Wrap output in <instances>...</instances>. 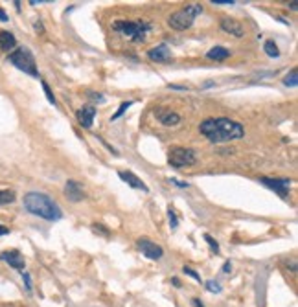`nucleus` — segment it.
<instances>
[{
	"label": "nucleus",
	"mask_w": 298,
	"mask_h": 307,
	"mask_svg": "<svg viewBox=\"0 0 298 307\" xmlns=\"http://www.w3.org/2000/svg\"><path fill=\"white\" fill-rule=\"evenodd\" d=\"M147 57L155 63H168L171 61V50H169L168 44H159V46H155L147 52Z\"/></svg>",
	"instance_id": "9"
},
{
	"label": "nucleus",
	"mask_w": 298,
	"mask_h": 307,
	"mask_svg": "<svg viewBox=\"0 0 298 307\" xmlns=\"http://www.w3.org/2000/svg\"><path fill=\"white\" fill-rule=\"evenodd\" d=\"M171 283H173L175 287H181V280L178 278H171Z\"/></svg>",
	"instance_id": "32"
},
{
	"label": "nucleus",
	"mask_w": 298,
	"mask_h": 307,
	"mask_svg": "<svg viewBox=\"0 0 298 307\" xmlns=\"http://www.w3.org/2000/svg\"><path fill=\"white\" fill-rule=\"evenodd\" d=\"M184 274H188V276H192L193 280H197V282H201V276H199L195 270L192 269V267H184Z\"/></svg>",
	"instance_id": "26"
},
{
	"label": "nucleus",
	"mask_w": 298,
	"mask_h": 307,
	"mask_svg": "<svg viewBox=\"0 0 298 307\" xmlns=\"http://www.w3.org/2000/svg\"><path fill=\"white\" fill-rule=\"evenodd\" d=\"M0 259L6 261V263H10L13 269L17 270H24V258L17 252V250H8V252H2L0 254Z\"/></svg>",
	"instance_id": "13"
},
{
	"label": "nucleus",
	"mask_w": 298,
	"mask_h": 307,
	"mask_svg": "<svg viewBox=\"0 0 298 307\" xmlns=\"http://www.w3.org/2000/svg\"><path fill=\"white\" fill-rule=\"evenodd\" d=\"M120 178L124 180V182L129 184L131 188H135V190H142V192H145V193L149 192V188L145 186V184L142 182V180H140L133 171H120Z\"/></svg>",
	"instance_id": "14"
},
{
	"label": "nucleus",
	"mask_w": 298,
	"mask_h": 307,
	"mask_svg": "<svg viewBox=\"0 0 298 307\" xmlns=\"http://www.w3.org/2000/svg\"><path fill=\"white\" fill-rule=\"evenodd\" d=\"M260 182L263 184V186L271 188V190H274V192L278 193L282 199H287L289 195V186H291V180L289 178H269V177H261Z\"/></svg>",
	"instance_id": "7"
},
{
	"label": "nucleus",
	"mask_w": 298,
	"mask_h": 307,
	"mask_svg": "<svg viewBox=\"0 0 298 307\" xmlns=\"http://www.w3.org/2000/svg\"><path fill=\"white\" fill-rule=\"evenodd\" d=\"M8 61H10L13 67L19 68V70H22L24 74H29V76H34V77H39L34 53L29 52L26 46H20V48H17L15 52H11L10 57H8Z\"/></svg>",
	"instance_id": "5"
},
{
	"label": "nucleus",
	"mask_w": 298,
	"mask_h": 307,
	"mask_svg": "<svg viewBox=\"0 0 298 307\" xmlns=\"http://www.w3.org/2000/svg\"><path fill=\"white\" fill-rule=\"evenodd\" d=\"M206 285V289L210 291V293H221V285L217 282H214V280H210V282H206L204 283Z\"/></svg>",
	"instance_id": "24"
},
{
	"label": "nucleus",
	"mask_w": 298,
	"mask_h": 307,
	"mask_svg": "<svg viewBox=\"0 0 298 307\" xmlns=\"http://www.w3.org/2000/svg\"><path fill=\"white\" fill-rule=\"evenodd\" d=\"M192 305H193V307H204V305H202L201 302H199L197 298H193V300H192Z\"/></svg>",
	"instance_id": "30"
},
{
	"label": "nucleus",
	"mask_w": 298,
	"mask_h": 307,
	"mask_svg": "<svg viewBox=\"0 0 298 307\" xmlns=\"http://www.w3.org/2000/svg\"><path fill=\"white\" fill-rule=\"evenodd\" d=\"M197 162V157L192 149L186 147H173L169 149V166L181 169V168H190Z\"/></svg>",
	"instance_id": "6"
},
{
	"label": "nucleus",
	"mask_w": 298,
	"mask_h": 307,
	"mask_svg": "<svg viewBox=\"0 0 298 307\" xmlns=\"http://www.w3.org/2000/svg\"><path fill=\"white\" fill-rule=\"evenodd\" d=\"M221 29L225 32V34H232L234 37H243V35H245V29H243V26H241L237 20L230 19V17H225V19H221Z\"/></svg>",
	"instance_id": "12"
},
{
	"label": "nucleus",
	"mask_w": 298,
	"mask_h": 307,
	"mask_svg": "<svg viewBox=\"0 0 298 307\" xmlns=\"http://www.w3.org/2000/svg\"><path fill=\"white\" fill-rule=\"evenodd\" d=\"M223 270H225V272H226V274L230 272V270H232V263H230V261H226V263H225V265H223Z\"/></svg>",
	"instance_id": "29"
},
{
	"label": "nucleus",
	"mask_w": 298,
	"mask_h": 307,
	"mask_svg": "<svg viewBox=\"0 0 298 307\" xmlns=\"http://www.w3.org/2000/svg\"><path fill=\"white\" fill-rule=\"evenodd\" d=\"M204 241H206L208 245H210V250H212V252H216V254L219 252V245H217V241L214 239V237H212L210 234H204Z\"/></svg>",
	"instance_id": "23"
},
{
	"label": "nucleus",
	"mask_w": 298,
	"mask_h": 307,
	"mask_svg": "<svg viewBox=\"0 0 298 307\" xmlns=\"http://www.w3.org/2000/svg\"><path fill=\"white\" fill-rule=\"evenodd\" d=\"M296 76H298L296 68H293V70H291V72L284 77V85L285 86H296L298 85V77Z\"/></svg>",
	"instance_id": "19"
},
{
	"label": "nucleus",
	"mask_w": 298,
	"mask_h": 307,
	"mask_svg": "<svg viewBox=\"0 0 298 307\" xmlns=\"http://www.w3.org/2000/svg\"><path fill=\"white\" fill-rule=\"evenodd\" d=\"M263 50H265V53H267L269 57H278V55H280V50H278V46H276V43H274V41H265Z\"/></svg>",
	"instance_id": "18"
},
{
	"label": "nucleus",
	"mask_w": 298,
	"mask_h": 307,
	"mask_svg": "<svg viewBox=\"0 0 298 307\" xmlns=\"http://www.w3.org/2000/svg\"><path fill=\"white\" fill-rule=\"evenodd\" d=\"M201 13H202V8L199 4L186 6V8L175 11V13L169 17L168 24H169V28L177 29V32H184V29H188L193 24V20L197 19V15H201Z\"/></svg>",
	"instance_id": "4"
},
{
	"label": "nucleus",
	"mask_w": 298,
	"mask_h": 307,
	"mask_svg": "<svg viewBox=\"0 0 298 307\" xmlns=\"http://www.w3.org/2000/svg\"><path fill=\"white\" fill-rule=\"evenodd\" d=\"M133 105V101H124V103H122L120 105V109H118V112H116V114H112V118H111V121H114V120H118V118H120L122 114H124L125 111H127V109H129V107Z\"/></svg>",
	"instance_id": "21"
},
{
	"label": "nucleus",
	"mask_w": 298,
	"mask_h": 307,
	"mask_svg": "<svg viewBox=\"0 0 298 307\" xmlns=\"http://www.w3.org/2000/svg\"><path fill=\"white\" fill-rule=\"evenodd\" d=\"M199 131L210 140L212 144H225L245 136L243 125L230 118H208L199 125Z\"/></svg>",
	"instance_id": "1"
},
{
	"label": "nucleus",
	"mask_w": 298,
	"mask_h": 307,
	"mask_svg": "<svg viewBox=\"0 0 298 307\" xmlns=\"http://www.w3.org/2000/svg\"><path fill=\"white\" fill-rule=\"evenodd\" d=\"M43 88H44V94H46V98H48L50 103H53V105H55V98H53L52 90H50V86H48V83H46V81H43Z\"/></svg>",
	"instance_id": "25"
},
{
	"label": "nucleus",
	"mask_w": 298,
	"mask_h": 307,
	"mask_svg": "<svg viewBox=\"0 0 298 307\" xmlns=\"http://www.w3.org/2000/svg\"><path fill=\"white\" fill-rule=\"evenodd\" d=\"M24 208L37 217H43L46 221H59L61 219V208L57 202L50 199L46 193L29 192L24 195Z\"/></svg>",
	"instance_id": "2"
},
{
	"label": "nucleus",
	"mask_w": 298,
	"mask_h": 307,
	"mask_svg": "<svg viewBox=\"0 0 298 307\" xmlns=\"http://www.w3.org/2000/svg\"><path fill=\"white\" fill-rule=\"evenodd\" d=\"M15 201V193L10 192V190H4V192H0V206H4V204H10V202Z\"/></svg>",
	"instance_id": "20"
},
{
	"label": "nucleus",
	"mask_w": 298,
	"mask_h": 307,
	"mask_svg": "<svg viewBox=\"0 0 298 307\" xmlns=\"http://www.w3.org/2000/svg\"><path fill=\"white\" fill-rule=\"evenodd\" d=\"M138 249L142 250V254L149 259H160L164 256L162 247H159L157 243H153L151 239H147V237L138 239Z\"/></svg>",
	"instance_id": "8"
},
{
	"label": "nucleus",
	"mask_w": 298,
	"mask_h": 307,
	"mask_svg": "<svg viewBox=\"0 0 298 307\" xmlns=\"http://www.w3.org/2000/svg\"><path fill=\"white\" fill-rule=\"evenodd\" d=\"M168 217H169V226H171V230H175L178 226V219H177V216H175V210L171 206L168 208Z\"/></svg>",
	"instance_id": "22"
},
{
	"label": "nucleus",
	"mask_w": 298,
	"mask_h": 307,
	"mask_svg": "<svg viewBox=\"0 0 298 307\" xmlns=\"http://www.w3.org/2000/svg\"><path fill=\"white\" fill-rule=\"evenodd\" d=\"M157 118H159L160 124L164 125H178V121H181V116L171 111H166V109H159V111H157Z\"/></svg>",
	"instance_id": "15"
},
{
	"label": "nucleus",
	"mask_w": 298,
	"mask_h": 307,
	"mask_svg": "<svg viewBox=\"0 0 298 307\" xmlns=\"http://www.w3.org/2000/svg\"><path fill=\"white\" fill-rule=\"evenodd\" d=\"M17 46V39L11 32H0V48L4 52H10Z\"/></svg>",
	"instance_id": "16"
},
{
	"label": "nucleus",
	"mask_w": 298,
	"mask_h": 307,
	"mask_svg": "<svg viewBox=\"0 0 298 307\" xmlns=\"http://www.w3.org/2000/svg\"><path fill=\"white\" fill-rule=\"evenodd\" d=\"M76 118H77V121H79L81 127L88 129V127L92 125V121H94V118H96V107H92V105L81 107V109L76 112Z\"/></svg>",
	"instance_id": "10"
},
{
	"label": "nucleus",
	"mask_w": 298,
	"mask_h": 307,
	"mask_svg": "<svg viewBox=\"0 0 298 307\" xmlns=\"http://www.w3.org/2000/svg\"><path fill=\"white\" fill-rule=\"evenodd\" d=\"M6 234H10V230L6 228V226H2L0 225V235H6Z\"/></svg>",
	"instance_id": "31"
},
{
	"label": "nucleus",
	"mask_w": 298,
	"mask_h": 307,
	"mask_svg": "<svg viewBox=\"0 0 298 307\" xmlns=\"http://www.w3.org/2000/svg\"><path fill=\"white\" fill-rule=\"evenodd\" d=\"M212 4H221V6H226V4H236L234 0H212Z\"/></svg>",
	"instance_id": "27"
},
{
	"label": "nucleus",
	"mask_w": 298,
	"mask_h": 307,
	"mask_svg": "<svg viewBox=\"0 0 298 307\" xmlns=\"http://www.w3.org/2000/svg\"><path fill=\"white\" fill-rule=\"evenodd\" d=\"M65 195H67L68 201H72V202H79L85 199V192H83V188L79 186L76 180H67Z\"/></svg>",
	"instance_id": "11"
},
{
	"label": "nucleus",
	"mask_w": 298,
	"mask_h": 307,
	"mask_svg": "<svg viewBox=\"0 0 298 307\" xmlns=\"http://www.w3.org/2000/svg\"><path fill=\"white\" fill-rule=\"evenodd\" d=\"M112 28L122 34L124 37H127L129 41H135V43H140L144 41L145 35L149 34L151 29V24L144 22V20H118L112 24Z\"/></svg>",
	"instance_id": "3"
},
{
	"label": "nucleus",
	"mask_w": 298,
	"mask_h": 307,
	"mask_svg": "<svg viewBox=\"0 0 298 307\" xmlns=\"http://www.w3.org/2000/svg\"><path fill=\"white\" fill-rule=\"evenodd\" d=\"M0 20H4V22H6V20H8V15H6L2 10H0Z\"/></svg>",
	"instance_id": "33"
},
{
	"label": "nucleus",
	"mask_w": 298,
	"mask_h": 307,
	"mask_svg": "<svg viewBox=\"0 0 298 307\" xmlns=\"http://www.w3.org/2000/svg\"><path fill=\"white\" fill-rule=\"evenodd\" d=\"M169 182L175 184V186H178V188H188L186 182H178V180H175V178H169Z\"/></svg>",
	"instance_id": "28"
},
{
	"label": "nucleus",
	"mask_w": 298,
	"mask_h": 307,
	"mask_svg": "<svg viewBox=\"0 0 298 307\" xmlns=\"http://www.w3.org/2000/svg\"><path fill=\"white\" fill-rule=\"evenodd\" d=\"M206 55H208V59H212V61H225V59L230 55V52H228L225 46H214Z\"/></svg>",
	"instance_id": "17"
}]
</instances>
